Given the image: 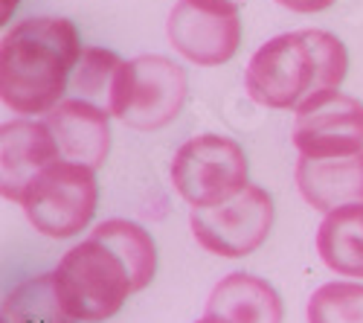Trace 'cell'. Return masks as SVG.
<instances>
[{"label": "cell", "mask_w": 363, "mask_h": 323, "mask_svg": "<svg viewBox=\"0 0 363 323\" xmlns=\"http://www.w3.org/2000/svg\"><path fill=\"white\" fill-rule=\"evenodd\" d=\"M291 140L299 158L328 160L363 152V102L340 91H323L302 102L294 116Z\"/></svg>", "instance_id": "9c48e42d"}, {"label": "cell", "mask_w": 363, "mask_h": 323, "mask_svg": "<svg viewBox=\"0 0 363 323\" xmlns=\"http://www.w3.org/2000/svg\"><path fill=\"white\" fill-rule=\"evenodd\" d=\"M82 38L67 18H26L0 41V99L18 116H44L65 99L82 58Z\"/></svg>", "instance_id": "6da1fadb"}, {"label": "cell", "mask_w": 363, "mask_h": 323, "mask_svg": "<svg viewBox=\"0 0 363 323\" xmlns=\"http://www.w3.org/2000/svg\"><path fill=\"white\" fill-rule=\"evenodd\" d=\"M65 323H76V320H65Z\"/></svg>", "instance_id": "603a6c76"}, {"label": "cell", "mask_w": 363, "mask_h": 323, "mask_svg": "<svg viewBox=\"0 0 363 323\" xmlns=\"http://www.w3.org/2000/svg\"><path fill=\"white\" fill-rule=\"evenodd\" d=\"M23 216L50 239H73L84 233L99 207L96 169L58 158L29 187L21 201Z\"/></svg>", "instance_id": "5b68a950"}, {"label": "cell", "mask_w": 363, "mask_h": 323, "mask_svg": "<svg viewBox=\"0 0 363 323\" xmlns=\"http://www.w3.org/2000/svg\"><path fill=\"white\" fill-rule=\"evenodd\" d=\"M274 198L267 195V190L247 184L224 204L192 207L189 230L203 251L224 259H241L264 245L274 227Z\"/></svg>", "instance_id": "52a82bcc"}, {"label": "cell", "mask_w": 363, "mask_h": 323, "mask_svg": "<svg viewBox=\"0 0 363 323\" xmlns=\"http://www.w3.org/2000/svg\"><path fill=\"white\" fill-rule=\"evenodd\" d=\"M349 73L346 44L325 29H296L264 41L245 67V91L256 105L296 111Z\"/></svg>", "instance_id": "7a4b0ae2"}, {"label": "cell", "mask_w": 363, "mask_h": 323, "mask_svg": "<svg viewBox=\"0 0 363 323\" xmlns=\"http://www.w3.org/2000/svg\"><path fill=\"white\" fill-rule=\"evenodd\" d=\"M203 314L224 323H282L285 303L267 280L247 271H235L218 280L216 288L209 291Z\"/></svg>", "instance_id": "4fadbf2b"}, {"label": "cell", "mask_w": 363, "mask_h": 323, "mask_svg": "<svg viewBox=\"0 0 363 323\" xmlns=\"http://www.w3.org/2000/svg\"><path fill=\"white\" fill-rule=\"evenodd\" d=\"M308 323H363V283L335 280L320 285L306 306Z\"/></svg>", "instance_id": "ac0fdd59"}, {"label": "cell", "mask_w": 363, "mask_h": 323, "mask_svg": "<svg viewBox=\"0 0 363 323\" xmlns=\"http://www.w3.org/2000/svg\"><path fill=\"white\" fill-rule=\"evenodd\" d=\"M238 9L216 0H177L166 23L172 50L198 67L227 65L241 47Z\"/></svg>", "instance_id": "ba28073f"}, {"label": "cell", "mask_w": 363, "mask_h": 323, "mask_svg": "<svg viewBox=\"0 0 363 323\" xmlns=\"http://www.w3.org/2000/svg\"><path fill=\"white\" fill-rule=\"evenodd\" d=\"M62 158L44 120L18 116L0 126V195L21 204L38 175Z\"/></svg>", "instance_id": "30bf717a"}, {"label": "cell", "mask_w": 363, "mask_h": 323, "mask_svg": "<svg viewBox=\"0 0 363 323\" xmlns=\"http://www.w3.org/2000/svg\"><path fill=\"white\" fill-rule=\"evenodd\" d=\"M317 253L335 274L363 280V204L331 210L317 227Z\"/></svg>", "instance_id": "5bb4252c"}, {"label": "cell", "mask_w": 363, "mask_h": 323, "mask_svg": "<svg viewBox=\"0 0 363 323\" xmlns=\"http://www.w3.org/2000/svg\"><path fill=\"white\" fill-rule=\"evenodd\" d=\"M90 236L102 239L108 248H113L119 253V259H123L131 271L137 291L151 285V280L157 274V245L143 224L128 221V219H108V221H99Z\"/></svg>", "instance_id": "9a60e30c"}, {"label": "cell", "mask_w": 363, "mask_h": 323, "mask_svg": "<svg viewBox=\"0 0 363 323\" xmlns=\"http://www.w3.org/2000/svg\"><path fill=\"white\" fill-rule=\"evenodd\" d=\"M294 175L302 201L323 216L349 204H363V152L328 160L299 158Z\"/></svg>", "instance_id": "7c38bea8"}, {"label": "cell", "mask_w": 363, "mask_h": 323, "mask_svg": "<svg viewBox=\"0 0 363 323\" xmlns=\"http://www.w3.org/2000/svg\"><path fill=\"white\" fill-rule=\"evenodd\" d=\"M172 184L189 207H216L250 184L247 155L224 134H198L174 152Z\"/></svg>", "instance_id": "8992f818"}, {"label": "cell", "mask_w": 363, "mask_h": 323, "mask_svg": "<svg viewBox=\"0 0 363 323\" xmlns=\"http://www.w3.org/2000/svg\"><path fill=\"white\" fill-rule=\"evenodd\" d=\"M277 4L291 12H299V15H311V12H323L328 6H335L337 0H277Z\"/></svg>", "instance_id": "d6986e66"}, {"label": "cell", "mask_w": 363, "mask_h": 323, "mask_svg": "<svg viewBox=\"0 0 363 323\" xmlns=\"http://www.w3.org/2000/svg\"><path fill=\"white\" fill-rule=\"evenodd\" d=\"M198 323H224V320H218V317H209V314H203Z\"/></svg>", "instance_id": "44dd1931"}, {"label": "cell", "mask_w": 363, "mask_h": 323, "mask_svg": "<svg viewBox=\"0 0 363 323\" xmlns=\"http://www.w3.org/2000/svg\"><path fill=\"white\" fill-rule=\"evenodd\" d=\"M0 317H4V323H65L70 320L62 303H58L52 274H41V277H33L15 285L4 297Z\"/></svg>", "instance_id": "2e32d148"}, {"label": "cell", "mask_w": 363, "mask_h": 323, "mask_svg": "<svg viewBox=\"0 0 363 323\" xmlns=\"http://www.w3.org/2000/svg\"><path fill=\"white\" fill-rule=\"evenodd\" d=\"M216 4H233V6H241L245 0H216Z\"/></svg>", "instance_id": "7402d4cb"}, {"label": "cell", "mask_w": 363, "mask_h": 323, "mask_svg": "<svg viewBox=\"0 0 363 323\" xmlns=\"http://www.w3.org/2000/svg\"><path fill=\"white\" fill-rule=\"evenodd\" d=\"M21 0H0V23H6L12 18V12L18 9Z\"/></svg>", "instance_id": "ffe728a7"}, {"label": "cell", "mask_w": 363, "mask_h": 323, "mask_svg": "<svg viewBox=\"0 0 363 323\" xmlns=\"http://www.w3.org/2000/svg\"><path fill=\"white\" fill-rule=\"evenodd\" d=\"M123 62L125 58H119L108 47H84L79 65L73 70V79H70V91L79 99H87V102L108 111L111 87H113L116 70L123 67Z\"/></svg>", "instance_id": "e0dca14e"}, {"label": "cell", "mask_w": 363, "mask_h": 323, "mask_svg": "<svg viewBox=\"0 0 363 323\" xmlns=\"http://www.w3.org/2000/svg\"><path fill=\"white\" fill-rule=\"evenodd\" d=\"M52 280L58 303L76 323L108 320L137 295L128 265L96 236H87L58 259Z\"/></svg>", "instance_id": "3957f363"}, {"label": "cell", "mask_w": 363, "mask_h": 323, "mask_svg": "<svg viewBox=\"0 0 363 323\" xmlns=\"http://www.w3.org/2000/svg\"><path fill=\"white\" fill-rule=\"evenodd\" d=\"M189 94L184 65L169 55L145 53L116 70L108 114L137 131H157L180 114Z\"/></svg>", "instance_id": "277c9868"}, {"label": "cell", "mask_w": 363, "mask_h": 323, "mask_svg": "<svg viewBox=\"0 0 363 323\" xmlns=\"http://www.w3.org/2000/svg\"><path fill=\"white\" fill-rule=\"evenodd\" d=\"M111 114L87 99L70 97L44 114V123L52 131L58 152L65 160L99 169L111 152Z\"/></svg>", "instance_id": "8fae6325"}]
</instances>
